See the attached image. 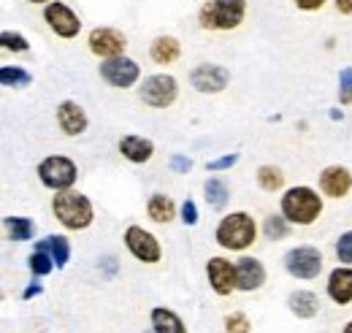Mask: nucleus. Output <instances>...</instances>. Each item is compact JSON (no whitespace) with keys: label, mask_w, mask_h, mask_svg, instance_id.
<instances>
[{"label":"nucleus","mask_w":352,"mask_h":333,"mask_svg":"<svg viewBox=\"0 0 352 333\" xmlns=\"http://www.w3.org/2000/svg\"><path fill=\"white\" fill-rule=\"evenodd\" d=\"M138 98L149 109H171L179 98V82L171 74H152L141 82Z\"/></svg>","instance_id":"6"},{"label":"nucleus","mask_w":352,"mask_h":333,"mask_svg":"<svg viewBox=\"0 0 352 333\" xmlns=\"http://www.w3.org/2000/svg\"><path fill=\"white\" fill-rule=\"evenodd\" d=\"M0 46H3V52H14V54H28L30 52V41L16 30H3L0 33Z\"/></svg>","instance_id":"30"},{"label":"nucleus","mask_w":352,"mask_h":333,"mask_svg":"<svg viewBox=\"0 0 352 333\" xmlns=\"http://www.w3.org/2000/svg\"><path fill=\"white\" fill-rule=\"evenodd\" d=\"M41 17H44L46 28H49L57 39H63V41H74V39H79V33H82V19H79V14H76L68 3H63V0L46 3Z\"/></svg>","instance_id":"7"},{"label":"nucleus","mask_w":352,"mask_h":333,"mask_svg":"<svg viewBox=\"0 0 352 333\" xmlns=\"http://www.w3.org/2000/svg\"><path fill=\"white\" fill-rule=\"evenodd\" d=\"M214 241L220 250L247 252L258 241V222L250 211H230L214 228Z\"/></svg>","instance_id":"2"},{"label":"nucleus","mask_w":352,"mask_h":333,"mask_svg":"<svg viewBox=\"0 0 352 333\" xmlns=\"http://www.w3.org/2000/svg\"><path fill=\"white\" fill-rule=\"evenodd\" d=\"M87 49L98 60H111V57H120L128 52V36L109 25L92 28L87 33Z\"/></svg>","instance_id":"11"},{"label":"nucleus","mask_w":352,"mask_h":333,"mask_svg":"<svg viewBox=\"0 0 352 333\" xmlns=\"http://www.w3.org/2000/svg\"><path fill=\"white\" fill-rule=\"evenodd\" d=\"M225 333H252V323L244 312L225 314Z\"/></svg>","instance_id":"31"},{"label":"nucleus","mask_w":352,"mask_h":333,"mask_svg":"<svg viewBox=\"0 0 352 333\" xmlns=\"http://www.w3.org/2000/svg\"><path fill=\"white\" fill-rule=\"evenodd\" d=\"M54 122H57V127H60L63 136H68V138H79L82 133H87L89 117H87V111H85L82 103H76V100L68 98V100H60V103H57Z\"/></svg>","instance_id":"14"},{"label":"nucleus","mask_w":352,"mask_h":333,"mask_svg":"<svg viewBox=\"0 0 352 333\" xmlns=\"http://www.w3.org/2000/svg\"><path fill=\"white\" fill-rule=\"evenodd\" d=\"M322 193H317L314 187L309 184H296V187H287L279 198V211L287 217L290 225H298V228H309L314 225L320 217H322Z\"/></svg>","instance_id":"1"},{"label":"nucleus","mask_w":352,"mask_h":333,"mask_svg":"<svg viewBox=\"0 0 352 333\" xmlns=\"http://www.w3.org/2000/svg\"><path fill=\"white\" fill-rule=\"evenodd\" d=\"M290 230H293V225L287 222V217L282 211L279 214H268L263 219V236L268 241H282V239L290 236Z\"/></svg>","instance_id":"28"},{"label":"nucleus","mask_w":352,"mask_h":333,"mask_svg":"<svg viewBox=\"0 0 352 333\" xmlns=\"http://www.w3.org/2000/svg\"><path fill=\"white\" fill-rule=\"evenodd\" d=\"M28 3H33V6H46V3H52V0H28Z\"/></svg>","instance_id":"40"},{"label":"nucleus","mask_w":352,"mask_h":333,"mask_svg":"<svg viewBox=\"0 0 352 333\" xmlns=\"http://www.w3.org/2000/svg\"><path fill=\"white\" fill-rule=\"evenodd\" d=\"M168 166H171L174 173H190V171H192V160H190L187 155H179V152H176V155L168 158Z\"/></svg>","instance_id":"36"},{"label":"nucleus","mask_w":352,"mask_h":333,"mask_svg":"<svg viewBox=\"0 0 352 333\" xmlns=\"http://www.w3.org/2000/svg\"><path fill=\"white\" fill-rule=\"evenodd\" d=\"M255 179H258V187L263 193H285V171L279 166H261L255 171Z\"/></svg>","instance_id":"26"},{"label":"nucleus","mask_w":352,"mask_h":333,"mask_svg":"<svg viewBox=\"0 0 352 333\" xmlns=\"http://www.w3.org/2000/svg\"><path fill=\"white\" fill-rule=\"evenodd\" d=\"M41 292H44V285H41V282H33V285H28V288H25L22 298H25V301H30V298H36V295H41Z\"/></svg>","instance_id":"38"},{"label":"nucleus","mask_w":352,"mask_h":333,"mask_svg":"<svg viewBox=\"0 0 352 333\" xmlns=\"http://www.w3.org/2000/svg\"><path fill=\"white\" fill-rule=\"evenodd\" d=\"M322 252L311 244H301V247H293V250L285 252V271L293 277V279H317L322 274Z\"/></svg>","instance_id":"8"},{"label":"nucleus","mask_w":352,"mask_h":333,"mask_svg":"<svg viewBox=\"0 0 352 333\" xmlns=\"http://www.w3.org/2000/svg\"><path fill=\"white\" fill-rule=\"evenodd\" d=\"M36 173L46 190L63 193V190H74V184L79 179V166L65 155H49L38 163Z\"/></svg>","instance_id":"5"},{"label":"nucleus","mask_w":352,"mask_h":333,"mask_svg":"<svg viewBox=\"0 0 352 333\" xmlns=\"http://www.w3.org/2000/svg\"><path fill=\"white\" fill-rule=\"evenodd\" d=\"M149 323H152L155 333H187L184 320L176 314L174 309H166V306H155L149 312Z\"/></svg>","instance_id":"22"},{"label":"nucleus","mask_w":352,"mask_h":333,"mask_svg":"<svg viewBox=\"0 0 352 333\" xmlns=\"http://www.w3.org/2000/svg\"><path fill=\"white\" fill-rule=\"evenodd\" d=\"M149 57L155 65H174L182 60V41L176 36H155L152 43H149Z\"/></svg>","instance_id":"19"},{"label":"nucleus","mask_w":352,"mask_h":333,"mask_svg":"<svg viewBox=\"0 0 352 333\" xmlns=\"http://www.w3.org/2000/svg\"><path fill=\"white\" fill-rule=\"evenodd\" d=\"M179 219H182L187 228H195V225H198V219H201V217H198V206H195V201H190V198H187V201L179 206Z\"/></svg>","instance_id":"35"},{"label":"nucleus","mask_w":352,"mask_h":333,"mask_svg":"<svg viewBox=\"0 0 352 333\" xmlns=\"http://www.w3.org/2000/svg\"><path fill=\"white\" fill-rule=\"evenodd\" d=\"M247 19V0H206L198 8V28L206 33L239 30Z\"/></svg>","instance_id":"4"},{"label":"nucleus","mask_w":352,"mask_h":333,"mask_svg":"<svg viewBox=\"0 0 352 333\" xmlns=\"http://www.w3.org/2000/svg\"><path fill=\"white\" fill-rule=\"evenodd\" d=\"M28 268H30V274L33 277H49L54 268H57V263H54V257L44 250H33L30 252V257H28Z\"/></svg>","instance_id":"29"},{"label":"nucleus","mask_w":352,"mask_h":333,"mask_svg":"<svg viewBox=\"0 0 352 333\" xmlns=\"http://www.w3.org/2000/svg\"><path fill=\"white\" fill-rule=\"evenodd\" d=\"M122 241H125V250L131 252L138 263L155 266V263L163 260V247H160L157 236L149 233V230L141 228V225H128L125 233H122Z\"/></svg>","instance_id":"10"},{"label":"nucleus","mask_w":352,"mask_h":333,"mask_svg":"<svg viewBox=\"0 0 352 333\" xmlns=\"http://www.w3.org/2000/svg\"><path fill=\"white\" fill-rule=\"evenodd\" d=\"M117 149H120V155L128 163H133V166H144V163H149L155 158V141L152 138H144V136H135V133L122 136L120 144H117Z\"/></svg>","instance_id":"17"},{"label":"nucleus","mask_w":352,"mask_h":333,"mask_svg":"<svg viewBox=\"0 0 352 333\" xmlns=\"http://www.w3.org/2000/svg\"><path fill=\"white\" fill-rule=\"evenodd\" d=\"M98 74L114 89H131L141 79V65L128 54H120V57H111V60H100Z\"/></svg>","instance_id":"9"},{"label":"nucleus","mask_w":352,"mask_h":333,"mask_svg":"<svg viewBox=\"0 0 352 333\" xmlns=\"http://www.w3.org/2000/svg\"><path fill=\"white\" fill-rule=\"evenodd\" d=\"M333 8H336L342 17H352V0H333Z\"/></svg>","instance_id":"39"},{"label":"nucleus","mask_w":352,"mask_h":333,"mask_svg":"<svg viewBox=\"0 0 352 333\" xmlns=\"http://www.w3.org/2000/svg\"><path fill=\"white\" fill-rule=\"evenodd\" d=\"M146 333H155V331H146Z\"/></svg>","instance_id":"42"},{"label":"nucleus","mask_w":352,"mask_h":333,"mask_svg":"<svg viewBox=\"0 0 352 333\" xmlns=\"http://www.w3.org/2000/svg\"><path fill=\"white\" fill-rule=\"evenodd\" d=\"M146 217L157 225H168L179 217V208H176L174 198L166 195V193H152L149 201H146Z\"/></svg>","instance_id":"20"},{"label":"nucleus","mask_w":352,"mask_h":333,"mask_svg":"<svg viewBox=\"0 0 352 333\" xmlns=\"http://www.w3.org/2000/svg\"><path fill=\"white\" fill-rule=\"evenodd\" d=\"M287 309H290L298 320H311V317H317V312H320V298H317V292H311V290H296L287 295Z\"/></svg>","instance_id":"21"},{"label":"nucleus","mask_w":352,"mask_h":333,"mask_svg":"<svg viewBox=\"0 0 352 333\" xmlns=\"http://www.w3.org/2000/svg\"><path fill=\"white\" fill-rule=\"evenodd\" d=\"M230 84V71L220 63H198L190 71V87L201 95H220Z\"/></svg>","instance_id":"12"},{"label":"nucleus","mask_w":352,"mask_h":333,"mask_svg":"<svg viewBox=\"0 0 352 333\" xmlns=\"http://www.w3.org/2000/svg\"><path fill=\"white\" fill-rule=\"evenodd\" d=\"M3 228L11 241H30L36 236V222L30 217H6Z\"/></svg>","instance_id":"25"},{"label":"nucleus","mask_w":352,"mask_h":333,"mask_svg":"<svg viewBox=\"0 0 352 333\" xmlns=\"http://www.w3.org/2000/svg\"><path fill=\"white\" fill-rule=\"evenodd\" d=\"M336 260H339L342 266H352V228L344 230V233L339 236V241H336Z\"/></svg>","instance_id":"33"},{"label":"nucleus","mask_w":352,"mask_h":333,"mask_svg":"<svg viewBox=\"0 0 352 333\" xmlns=\"http://www.w3.org/2000/svg\"><path fill=\"white\" fill-rule=\"evenodd\" d=\"M339 103L352 106V65H344L339 74Z\"/></svg>","instance_id":"32"},{"label":"nucleus","mask_w":352,"mask_h":333,"mask_svg":"<svg viewBox=\"0 0 352 333\" xmlns=\"http://www.w3.org/2000/svg\"><path fill=\"white\" fill-rule=\"evenodd\" d=\"M236 274H239V290L241 292L261 290L265 285V279H268L263 260L250 257V255H244V257L236 260Z\"/></svg>","instance_id":"16"},{"label":"nucleus","mask_w":352,"mask_h":333,"mask_svg":"<svg viewBox=\"0 0 352 333\" xmlns=\"http://www.w3.org/2000/svg\"><path fill=\"white\" fill-rule=\"evenodd\" d=\"M239 160H241V155H239V152H228V155H222V158H214V160H209V163H206V171H209V173L230 171V168L236 166Z\"/></svg>","instance_id":"34"},{"label":"nucleus","mask_w":352,"mask_h":333,"mask_svg":"<svg viewBox=\"0 0 352 333\" xmlns=\"http://www.w3.org/2000/svg\"><path fill=\"white\" fill-rule=\"evenodd\" d=\"M325 292L336 306H350L352 303V266H336L328 274Z\"/></svg>","instance_id":"18"},{"label":"nucleus","mask_w":352,"mask_h":333,"mask_svg":"<svg viewBox=\"0 0 352 333\" xmlns=\"http://www.w3.org/2000/svg\"><path fill=\"white\" fill-rule=\"evenodd\" d=\"M325 3H328V0H293V6H296L298 11H304V14H311V11L325 8Z\"/></svg>","instance_id":"37"},{"label":"nucleus","mask_w":352,"mask_h":333,"mask_svg":"<svg viewBox=\"0 0 352 333\" xmlns=\"http://www.w3.org/2000/svg\"><path fill=\"white\" fill-rule=\"evenodd\" d=\"M204 198H206V204L214 208V211H222V208L228 206V201H230V187H228V182L220 179V176H209V179L204 182Z\"/></svg>","instance_id":"24"},{"label":"nucleus","mask_w":352,"mask_h":333,"mask_svg":"<svg viewBox=\"0 0 352 333\" xmlns=\"http://www.w3.org/2000/svg\"><path fill=\"white\" fill-rule=\"evenodd\" d=\"M36 250L49 252V255L54 257L57 268H65V266H68V260H71V241H68L65 236H60V233H52V236L41 239V241L36 244Z\"/></svg>","instance_id":"23"},{"label":"nucleus","mask_w":352,"mask_h":333,"mask_svg":"<svg viewBox=\"0 0 352 333\" xmlns=\"http://www.w3.org/2000/svg\"><path fill=\"white\" fill-rule=\"evenodd\" d=\"M342 333H352V320L347 323V325H344V331H342Z\"/></svg>","instance_id":"41"},{"label":"nucleus","mask_w":352,"mask_h":333,"mask_svg":"<svg viewBox=\"0 0 352 333\" xmlns=\"http://www.w3.org/2000/svg\"><path fill=\"white\" fill-rule=\"evenodd\" d=\"M206 277H209V288L217 292L220 298H228L239 290V274H236V263H230L228 257H209L206 263Z\"/></svg>","instance_id":"13"},{"label":"nucleus","mask_w":352,"mask_h":333,"mask_svg":"<svg viewBox=\"0 0 352 333\" xmlns=\"http://www.w3.org/2000/svg\"><path fill=\"white\" fill-rule=\"evenodd\" d=\"M52 214L54 219L65 228V230H87L89 225L95 222V208L85 193L79 190H63L52 195Z\"/></svg>","instance_id":"3"},{"label":"nucleus","mask_w":352,"mask_h":333,"mask_svg":"<svg viewBox=\"0 0 352 333\" xmlns=\"http://www.w3.org/2000/svg\"><path fill=\"white\" fill-rule=\"evenodd\" d=\"M320 193L325 198H333V201H342L352 193V171L347 166H325L320 171Z\"/></svg>","instance_id":"15"},{"label":"nucleus","mask_w":352,"mask_h":333,"mask_svg":"<svg viewBox=\"0 0 352 333\" xmlns=\"http://www.w3.org/2000/svg\"><path fill=\"white\" fill-rule=\"evenodd\" d=\"M0 84L8 89H25L33 84V74L22 65H3L0 68Z\"/></svg>","instance_id":"27"}]
</instances>
